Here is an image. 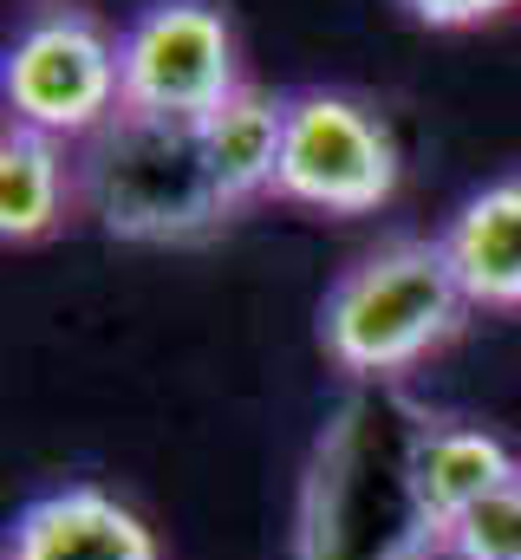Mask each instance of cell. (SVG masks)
I'll use <instances>...</instances> for the list:
<instances>
[{
    "label": "cell",
    "mask_w": 521,
    "mask_h": 560,
    "mask_svg": "<svg viewBox=\"0 0 521 560\" xmlns=\"http://www.w3.org/2000/svg\"><path fill=\"white\" fill-rule=\"evenodd\" d=\"M470 313V293L450 268L443 242L397 235L359 255L320 300V346L346 378L385 385L430 359Z\"/></svg>",
    "instance_id": "1"
},
{
    "label": "cell",
    "mask_w": 521,
    "mask_h": 560,
    "mask_svg": "<svg viewBox=\"0 0 521 560\" xmlns=\"http://www.w3.org/2000/svg\"><path fill=\"white\" fill-rule=\"evenodd\" d=\"M79 183L99 229L118 242H196L235 215L202 156V125L189 118L118 112L105 131H92Z\"/></svg>",
    "instance_id": "2"
},
{
    "label": "cell",
    "mask_w": 521,
    "mask_h": 560,
    "mask_svg": "<svg viewBox=\"0 0 521 560\" xmlns=\"http://www.w3.org/2000/svg\"><path fill=\"white\" fill-rule=\"evenodd\" d=\"M0 92H7V125L46 131V138H92L125 112L118 39H105L99 20L66 7L39 13L13 33Z\"/></svg>",
    "instance_id": "3"
},
{
    "label": "cell",
    "mask_w": 521,
    "mask_h": 560,
    "mask_svg": "<svg viewBox=\"0 0 521 560\" xmlns=\"http://www.w3.org/2000/svg\"><path fill=\"white\" fill-rule=\"evenodd\" d=\"M397 189V143L346 92H300L287 98V138L274 196L320 209V215H372Z\"/></svg>",
    "instance_id": "4"
},
{
    "label": "cell",
    "mask_w": 521,
    "mask_h": 560,
    "mask_svg": "<svg viewBox=\"0 0 521 560\" xmlns=\"http://www.w3.org/2000/svg\"><path fill=\"white\" fill-rule=\"evenodd\" d=\"M118 79H125V112L202 125L242 85L235 33L222 7L216 0H150L118 33Z\"/></svg>",
    "instance_id": "5"
},
{
    "label": "cell",
    "mask_w": 521,
    "mask_h": 560,
    "mask_svg": "<svg viewBox=\"0 0 521 560\" xmlns=\"http://www.w3.org/2000/svg\"><path fill=\"white\" fill-rule=\"evenodd\" d=\"M521 476L516 450L496 436V430H476V423H417V436L404 443V502L417 515V535L437 541L496 489H509Z\"/></svg>",
    "instance_id": "6"
},
{
    "label": "cell",
    "mask_w": 521,
    "mask_h": 560,
    "mask_svg": "<svg viewBox=\"0 0 521 560\" xmlns=\"http://www.w3.org/2000/svg\"><path fill=\"white\" fill-rule=\"evenodd\" d=\"M7 560H157V541L118 495L92 482H66L13 515Z\"/></svg>",
    "instance_id": "7"
},
{
    "label": "cell",
    "mask_w": 521,
    "mask_h": 560,
    "mask_svg": "<svg viewBox=\"0 0 521 560\" xmlns=\"http://www.w3.org/2000/svg\"><path fill=\"white\" fill-rule=\"evenodd\" d=\"M450 268L463 280L470 306H496V313H521V176H496L483 183L450 229L437 235Z\"/></svg>",
    "instance_id": "8"
},
{
    "label": "cell",
    "mask_w": 521,
    "mask_h": 560,
    "mask_svg": "<svg viewBox=\"0 0 521 560\" xmlns=\"http://www.w3.org/2000/svg\"><path fill=\"white\" fill-rule=\"evenodd\" d=\"M280 138H287V98H267L255 85H235L202 118V156H209V170H216V183L235 209L274 189Z\"/></svg>",
    "instance_id": "9"
},
{
    "label": "cell",
    "mask_w": 521,
    "mask_h": 560,
    "mask_svg": "<svg viewBox=\"0 0 521 560\" xmlns=\"http://www.w3.org/2000/svg\"><path fill=\"white\" fill-rule=\"evenodd\" d=\"M66 196H72V170H66L59 138L7 125L0 131V235L13 248L53 235L66 215Z\"/></svg>",
    "instance_id": "10"
},
{
    "label": "cell",
    "mask_w": 521,
    "mask_h": 560,
    "mask_svg": "<svg viewBox=\"0 0 521 560\" xmlns=\"http://www.w3.org/2000/svg\"><path fill=\"white\" fill-rule=\"evenodd\" d=\"M443 560H521V476L509 489L483 495L443 541H437Z\"/></svg>",
    "instance_id": "11"
},
{
    "label": "cell",
    "mask_w": 521,
    "mask_h": 560,
    "mask_svg": "<svg viewBox=\"0 0 521 560\" xmlns=\"http://www.w3.org/2000/svg\"><path fill=\"white\" fill-rule=\"evenodd\" d=\"M509 7H516V0H404L410 20L443 26V33H456V26H483V20H496V13H509Z\"/></svg>",
    "instance_id": "12"
}]
</instances>
